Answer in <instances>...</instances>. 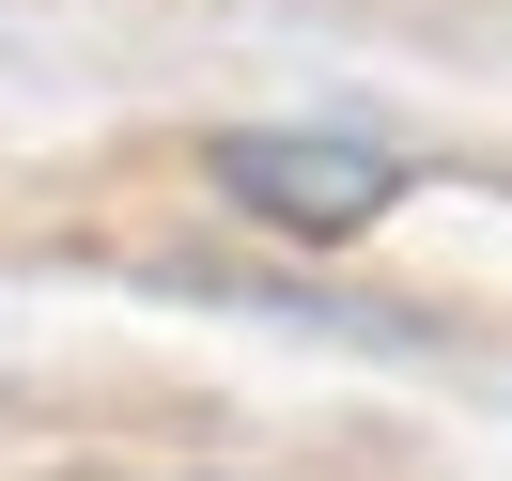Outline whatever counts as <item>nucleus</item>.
I'll return each mask as SVG.
<instances>
[{
  "label": "nucleus",
  "mask_w": 512,
  "mask_h": 481,
  "mask_svg": "<svg viewBox=\"0 0 512 481\" xmlns=\"http://www.w3.org/2000/svg\"><path fill=\"white\" fill-rule=\"evenodd\" d=\"M218 202H249L264 233H373L388 202H404V156L357 125H233L218 156Z\"/></svg>",
  "instance_id": "nucleus-1"
},
{
  "label": "nucleus",
  "mask_w": 512,
  "mask_h": 481,
  "mask_svg": "<svg viewBox=\"0 0 512 481\" xmlns=\"http://www.w3.org/2000/svg\"><path fill=\"white\" fill-rule=\"evenodd\" d=\"M187 481H202V466H187Z\"/></svg>",
  "instance_id": "nucleus-2"
}]
</instances>
